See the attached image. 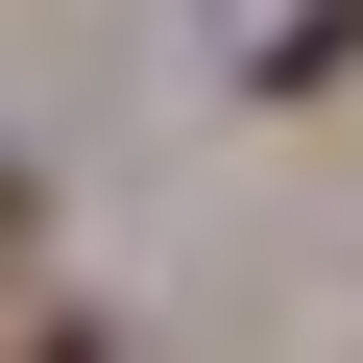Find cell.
Listing matches in <instances>:
<instances>
[{"label":"cell","mask_w":363,"mask_h":363,"mask_svg":"<svg viewBox=\"0 0 363 363\" xmlns=\"http://www.w3.org/2000/svg\"><path fill=\"white\" fill-rule=\"evenodd\" d=\"M0 267H25V169H0Z\"/></svg>","instance_id":"6da1fadb"},{"label":"cell","mask_w":363,"mask_h":363,"mask_svg":"<svg viewBox=\"0 0 363 363\" xmlns=\"http://www.w3.org/2000/svg\"><path fill=\"white\" fill-rule=\"evenodd\" d=\"M0 363H97V339H0Z\"/></svg>","instance_id":"7a4b0ae2"}]
</instances>
